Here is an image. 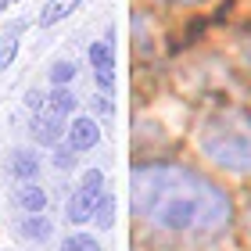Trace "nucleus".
Wrapping results in <instances>:
<instances>
[{
  "mask_svg": "<svg viewBox=\"0 0 251 251\" xmlns=\"http://www.w3.org/2000/svg\"><path fill=\"white\" fill-rule=\"evenodd\" d=\"M25 104H29L32 111H43V104H47V97H43L40 90H29V94H25Z\"/></svg>",
  "mask_w": 251,
  "mask_h": 251,
  "instance_id": "a211bd4d",
  "label": "nucleus"
},
{
  "mask_svg": "<svg viewBox=\"0 0 251 251\" xmlns=\"http://www.w3.org/2000/svg\"><path fill=\"white\" fill-rule=\"evenodd\" d=\"M18 29H22V25H18ZM18 29H15V32H7L4 43H0V72H4V68L15 61V54H18Z\"/></svg>",
  "mask_w": 251,
  "mask_h": 251,
  "instance_id": "dca6fc26",
  "label": "nucleus"
},
{
  "mask_svg": "<svg viewBox=\"0 0 251 251\" xmlns=\"http://www.w3.org/2000/svg\"><path fill=\"white\" fill-rule=\"evenodd\" d=\"M11 4H18V0H0V11H4V7H11Z\"/></svg>",
  "mask_w": 251,
  "mask_h": 251,
  "instance_id": "aec40b11",
  "label": "nucleus"
},
{
  "mask_svg": "<svg viewBox=\"0 0 251 251\" xmlns=\"http://www.w3.org/2000/svg\"><path fill=\"white\" fill-rule=\"evenodd\" d=\"M75 7H79V0H47V4H43V11H40V25H43V29L58 25V22L68 18Z\"/></svg>",
  "mask_w": 251,
  "mask_h": 251,
  "instance_id": "1a4fd4ad",
  "label": "nucleus"
},
{
  "mask_svg": "<svg viewBox=\"0 0 251 251\" xmlns=\"http://www.w3.org/2000/svg\"><path fill=\"white\" fill-rule=\"evenodd\" d=\"M83 187H94V190H100V187H104V173H100V169H90V173L83 176Z\"/></svg>",
  "mask_w": 251,
  "mask_h": 251,
  "instance_id": "f3484780",
  "label": "nucleus"
},
{
  "mask_svg": "<svg viewBox=\"0 0 251 251\" xmlns=\"http://www.w3.org/2000/svg\"><path fill=\"white\" fill-rule=\"evenodd\" d=\"M18 230L25 233L29 241H43V237L50 233V219H47L43 212H29L25 219H22V226H18Z\"/></svg>",
  "mask_w": 251,
  "mask_h": 251,
  "instance_id": "9d476101",
  "label": "nucleus"
},
{
  "mask_svg": "<svg viewBox=\"0 0 251 251\" xmlns=\"http://www.w3.org/2000/svg\"><path fill=\"white\" fill-rule=\"evenodd\" d=\"M61 136H65V115H36L32 119V140L43 144V147H54V144H61Z\"/></svg>",
  "mask_w": 251,
  "mask_h": 251,
  "instance_id": "39448f33",
  "label": "nucleus"
},
{
  "mask_svg": "<svg viewBox=\"0 0 251 251\" xmlns=\"http://www.w3.org/2000/svg\"><path fill=\"white\" fill-rule=\"evenodd\" d=\"M54 169H61V173H72V169H75V147L72 144H68V147L54 144Z\"/></svg>",
  "mask_w": 251,
  "mask_h": 251,
  "instance_id": "2eb2a0df",
  "label": "nucleus"
},
{
  "mask_svg": "<svg viewBox=\"0 0 251 251\" xmlns=\"http://www.w3.org/2000/svg\"><path fill=\"white\" fill-rule=\"evenodd\" d=\"M75 79V65L72 61H54L50 65V83L54 86H68Z\"/></svg>",
  "mask_w": 251,
  "mask_h": 251,
  "instance_id": "4468645a",
  "label": "nucleus"
},
{
  "mask_svg": "<svg viewBox=\"0 0 251 251\" xmlns=\"http://www.w3.org/2000/svg\"><path fill=\"white\" fill-rule=\"evenodd\" d=\"M97 201H100V190L79 187L72 198H68V204H65L68 223H90V219H94V212H97Z\"/></svg>",
  "mask_w": 251,
  "mask_h": 251,
  "instance_id": "7ed1b4c3",
  "label": "nucleus"
},
{
  "mask_svg": "<svg viewBox=\"0 0 251 251\" xmlns=\"http://www.w3.org/2000/svg\"><path fill=\"white\" fill-rule=\"evenodd\" d=\"M133 204L151 226L165 233L215 237L230 226V198L198 173L176 165H151L136 173Z\"/></svg>",
  "mask_w": 251,
  "mask_h": 251,
  "instance_id": "f257e3e1",
  "label": "nucleus"
},
{
  "mask_svg": "<svg viewBox=\"0 0 251 251\" xmlns=\"http://www.w3.org/2000/svg\"><path fill=\"white\" fill-rule=\"evenodd\" d=\"M248 226H251V212H248Z\"/></svg>",
  "mask_w": 251,
  "mask_h": 251,
  "instance_id": "412c9836",
  "label": "nucleus"
},
{
  "mask_svg": "<svg viewBox=\"0 0 251 251\" xmlns=\"http://www.w3.org/2000/svg\"><path fill=\"white\" fill-rule=\"evenodd\" d=\"M241 61H244V65L251 68V36H248V40L241 43Z\"/></svg>",
  "mask_w": 251,
  "mask_h": 251,
  "instance_id": "6ab92c4d",
  "label": "nucleus"
},
{
  "mask_svg": "<svg viewBox=\"0 0 251 251\" xmlns=\"http://www.w3.org/2000/svg\"><path fill=\"white\" fill-rule=\"evenodd\" d=\"M15 204L22 212H43L47 208V194H43V187L32 183V179H25V187L15 190Z\"/></svg>",
  "mask_w": 251,
  "mask_h": 251,
  "instance_id": "6e6552de",
  "label": "nucleus"
},
{
  "mask_svg": "<svg viewBox=\"0 0 251 251\" xmlns=\"http://www.w3.org/2000/svg\"><path fill=\"white\" fill-rule=\"evenodd\" d=\"M7 169H11V176H18V179H32L40 173V158L32 151H25V147H18V151H11Z\"/></svg>",
  "mask_w": 251,
  "mask_h": 251,
  "instance_id": "0eeeda50",
  "label": "nucleus"
},
{
  "mask_svg": "<svg viewBox=\"0 0 251 251\" xmlns=\"http://www.w3.org/2000/svg\"><path fill=\"white\" fill-rule=\"evenodd\" d=\"M90 65H94L100 86H111V79H115V50H111V36L90 43Z\"/></svg>",
  "mask_w": 251,
  "mask_h": 251,
  "instance_id": "20e7f679",
  "label": "nucleus"
},
{
  "mask_svg": "<svg viewBox=\"0 0 251 251\" xmlns=\"http://www.w3.org/2000/svg\"><path fill=\"white\" fill-rule=\"evenodd\" d=\"M97 140H100V129L94 119H75L68 126V144L75 151H90V147H97Z\"/></svg>",
  "mask_w": 251,
  "mask_h": 251,
  "instance_id": "423d86ee",
  "label": "nucleus"
},
{
  "mask_svg": "<svg viewBox=\"0 0 251 251\" xmlns=\"http://www.w3.org/2000/svg\"><path fill=\"white\" fill-rule=\"evenodd\" d=\"M94 219H97V226H100V230H108V226L115 223V198H104V194H100Z\"/></svg>",
  "mask_w": 251,
  "mask_h": 251,
  "instance_id": "f8f14e48",
  "label": "nucleus"
},
{
  "mask_svg": "<svg viewBox=\"0 0 251 251\" xmlns=\"http://www.w3.org/2000/svg\"><path fill=\"white\" fill-rule=\"evenodd\" d=\"M61 251H100V244H97V237H90V233H72L61 244Z\"/></svg>",
  "mask_w": 251,
  "mask_h": 251,
  "instance_id": "ddd939ff",
  "label": "nucleus"
},
{
  "mask_svg": "<svg viewBox=\"0 0 251 251\" xmlns=\"http://www.w3.org/2000/svg\"><path fill=\"white\" fill-rule=\"evenodd\" d=\"M201 147L215 165L251 176V115L248 111H219L204 122Z\"/></svg>",
  "mask_w": 251,
  "mask_h": 251,
  "instance_id": "f03ea898",
  "label": "nucleus"
},
{
  "mask_svg": "<svg viewBox=\"0 0 251 251\" xmlns=\"http://www.w3.org/2000/svg\"><path fill=\"white\" fill-rule=\"evenodd\" d=\"M47 104H50L54 115H72V111L79 108V97H75L68 86H58V90H54V94L47 97Z\"/></svg>",
  "mask_w": 251,
  "mask_h": 251,
  "instance_id": "9b49d317",
  "label": "nucleus"
}]
</instances>
